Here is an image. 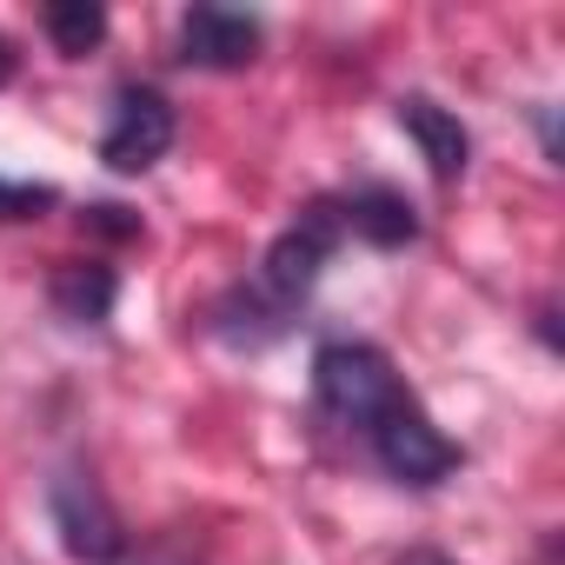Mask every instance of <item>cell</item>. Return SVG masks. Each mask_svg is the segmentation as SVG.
Here are the masks:
<instances>
[{
	"label": "cell",
	"instance_id": "11",
	"mask_svg": "<svg viewBox=\"0 0 565 565\" xmlns=\"http://www.w3.org/2000/svg\"><path fill=\"white\" fill-rule=\"evenodd\" d=\"M54 206V186H34V180H0V220H34Z\"/></svg>",
	"mask_w": 565,
	"mask_h": 565
},
{
	"label": "cell",
	"instance_id": "14",
	"mask_svg": "<svg viewBox=\"0 0 565 565\" xmlns=\"http://www.w3.org/2000/svg\"><path fill=\"white\" fill-rule=\"evenodd\" d=\"M140 565H186V558H173V552H147Z\"/></svg>",
	"mask_w": 565,
	"mask_h": 565
},
{
	"label": "cell",
	"instance_id": "4",
	"mask_svg": "<svg viewBox=\"0 0 565 565\" xmlns=\"http://www.w3.org/2000/svg\"><path fill=\"white\" fill-rule=\"evenodd\" d=\"M167 147H173V107L153 87H120L114 120L100 134V160L114 173H147V167L167 160Z\"/></svg>",
	"mask_w": 565,
	"mask_h": 565
},
{
	"label": "cell",
	"instance_id": "3",
	"mask_svg": "<svg viewBox=\"0 0 565 565\" xmlns=\"http://www.w3.org/2000/svg\"><path fill=\"white\" fill-rule=\"evenodd\" d=\"M366 446H373V459H380L399 486H439V479L459 472V446L426 419V406H419L413 393H406L386 419L366 426Z\"/></svg>",
	"mask_w": 565,
	"mask_h": 565
},
{
	"label": "cell",
	"instance_id": "6",
	"mask_svg": "<svg viewBox=\"0 0 565 565\" xmlns=\"http://www.w3.org/2000/svg\"><path fill=\"white\" fill-rule=\"evenodd\" d=\"M259 54V21L253 14H233V8H193L180 21V61L186 67H213V74H233Z\"/></svg>",
	"mask_w": 565,
	"mask_h": 565
},
{
	"label": "cell",
	"instance_id": "8",
	"mask_svg": "<svg viewBox=\"0 0 565 565\" xmlns=\"http://www.w3.org/2000/svg\"><path fill=\"white\" fill-rule=\"evenodd\" d=\"M340 220H347V233H360L366 246H406V239H419V213H413V200L393 193V186H360V193H347V200H340Z\"/></svg>",
	"mask_w": 565,
	"mask_h": 565
},
{
	"label": "cell",
	"instance_id": "13",
	"mask_svg": "<svg viewBox=\"0 0 565 565\" xmlns=\"http://www.w3.org/2000/svg\"><path fill=\"white\" fill-rule=\"evenodd\" d=\"M8 81H14V47L0 41V87H8Z\"/></svg>",
	"mask_w": 565,
	"mask_h": 565
},
{
	"label": "cell",
	"instance_id": "12",
	"mask_svg": "<svg viewBox=\"0 0 565 565\" xmlns=\"http://www.w3.org/2000/svg\"><path fill=\"white\" fill-rule=\"evenodd\" d=\"M393 565H459V558H446V552H433V545H413V552H399Z\"/></svg>",
	"mask_w": 565,
	"mask_h": 565
},
{
	"label": "cell",
	"instance_id": "10",
	"mask_svg": "<svg viewBox=\"0 0 565 565\" xmlns=\"http://www.w3.org/2000/svg\"><path fill=\"white\" fill-rule=\"evenodd\" d=\"M47 34H54V47L67 61H81V54H94L107 41V14L87 8V0H61V8H47Z\"/></svg>",
	"mask_w": 565,
	"mask_h": 565
},
{
	"label": "cell",
	"instance_id": "7",
	"mask_svg": "<svg viewBox=\"0 0 565 565\" xmlns=\"http://www.w3.org/2000/svg\"><path fill=\"white\" fill-rule=\"evenodd\" d=\"M399 127L413 134V147H419V160L433 167V180H459V173H466L472 140H466L459 114H446V107L426 100V94H406V100H399Z\"/></svg>",
	"mask_w": 565,
	"mask_h": 565
},
{
	"label": "cell",
	"instance_id": "2",
	"mask_svg": "<svg viewBox=\"0 0 565 565\" xmlns=\"http://www.w3.org/2000/svg\"><path fill=\"white\" fill-rule=\"evenodd\" d=\"M340 239H347V220H340V200H313L287 233H279L273 246H266V259H259V279L253 287L279 307V313H294L313 287H320V273H327V259L340 253Z\"/></svg>",
	"mask_w": 565,
	"mask_h": 565
},
{
	"label": "cell",
	"instance_id": "1",
	"mask_svg": "<svg viewBox=\"0 0 565 565\" xmlns=\"http://www.w3.org/2000/svg\"><path fill=\"white\" fill-rule=\"evenodd\" d=\"M313 399H320V413L333 426H347V433L366 439V426L386 419L406 399V380L393 373V360L380 347H366V340H327L313 353Z\"/></svg>",
	"mask_w": 565,
	"mask_h": 565
},
{
	"label": "cell",
	"instance_id": "5",
	"mask_svg": "<svg viewBox=\"0 0 565 565\" xmlns=\"http://www.w3.org/2000/svg\"><path fill=\"white\" fill-rule=\"evenodd\" d=\"M54 525H61V545L74 552V558H87V565H107V558H120V519H114V505L100 499V486L87 479V472H61L54 479Z\"/></svg>",
	"mask_w": 565,
	"mask_h": 565
},
{
	"label": "cell",
	"instance_id": "9",
	"mask_svg": "<svg viewBox=\"0 0 565 565\" xmlns=\"http://www.w3.org/2000/svg\"><path fill=\"white\" fill-rule=\"evenodd\" d=\"M114 294H120V279H114L107 266L74 259V266L54 273V313L74 320V327H100V320L114 313Z\"/></svg>",
	"mask_w": 565,
	"mask_h": 565
}]
</instances>
